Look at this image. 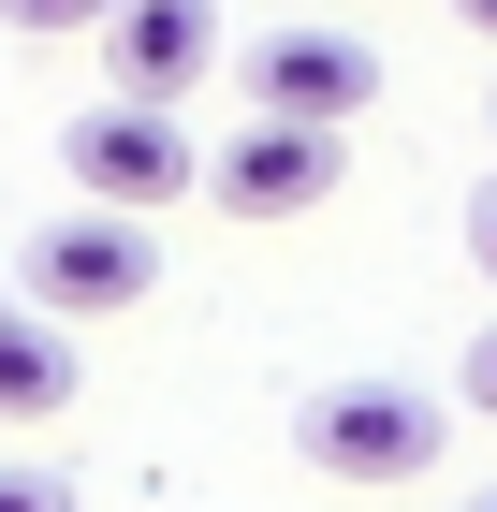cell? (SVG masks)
Returning a JSON list of instances; mask_svg holds the SVG:
<instances>
[{
    "label": "cell",
    "instance_id": "ba28073f",
    "mask_svg": "<svg viewBox=\"0 0 497 512\" xmlns=\"http://www.w3.org/2000/svg\"><path fill=\"white\" fill-rule=\"evenodd\" d=\"M0 30H15V44H103L117 0H0Z\"/></svg>",
    "mask_w": 497,
    "mask_h": 512
},
{
    "label": "cell",
    "instance_id": "277c9868",
    "mask_svg": "<svg viewBox=\"0 0 497 512\" xmlns=\"http://www.w3.org/2000/svg\"><path fill=\"white\" fill-rule=\"evenodd\" d=\"M234 88H249V118H322V132H351L366 103H381V44H351V30H264L249 59H234Z\"/></svg>",
    "mask_w": 497,
    "mask_h": 512
},
{
    "label": "cell",
    "instance_id": "52a82bcc",
    "mask_svg": "<svg viewBox=\"0 0 497 512\" xmlns=\"http://www.w3.org/2000/svg\"><path fill=\"white\" fill-rule=\"evenodd\" d=\"M44 410H74V322L0 293V425H44Z\"/></svg>",
    "mask_w": 497,
    "mask_h": 512
},
{
    "label": "cell",
    "instance_id": "7a4b0ae2",
    "mask_svg": "<svg viewBox=\"0 0 497 512\" xmlns=\"http://www.w3.org/2000/svg\"><path fill=\"white\" fill-rule=\"evenodd\" d=\"M15 278H30V308H59V322H117V308H147L161 293V235L132 220V205H59L30 249H15Z\"/></svg>",
    "mask_w": 497,
    "mask_h": 512
},
{
    "label": "cell",
    "instance_id": "5b68a950",
    "mask_svg": "<svg viewBox=\"0 0 497 512\" xmlns=\"http://www.w3.org/2000/svg\"><path fill=\"white\" fill-rule=\"evenodd\" d=\"M337 191V132L322 118H249L234 147H205V205L220 220H307Z\"/></svg>",
    "mask_w": 497,
    "mask_h": 512
},
{
    "label": "cell",
    "instance_id": "4fadbf2b",
    "mask_svg": "<svg viewBox=\"0 0 497 512\" xmlns=\"http://www.w3.org/2000/svg\"><path fill=\"white\" fill-rule=\"evenodd\" d=\"M483 132H497V103H483Z\"/></svg>",
    "mask_w": 497,
    "mask_h": 512
},
{
    "label": "cell",
    "instance_id": "8fae6325",
    "mask_svg": "<svg viewBox=\"0 0 497 512\" xmlns=\"http://www.w3.org/2000/svg\"><path fill=\"white\" fill-rule=\"evenodd\" d=\"M468 410H497V322L468 337Z\"/></svg>",
    "mask_w": 497,
    "mask_h": 512
},
{
    "label": "cell",
    "instance_id": "7c38bea8",
    "mask_svg": "<svg viewBox=\"0 0 497 512\" xmlns=\"http://www.w3.org/2000/svg\"><path fill=\"white\" fill-rule=\"evenodd\" d=\"M454 15H468V30H483V44H497V0H454Z\"/></svg>",
    "mask_w": 497,
    "mask_h": 512
},
{
    "label": "cell",
    "instance_id": "30bf717a",
    "mask_svg": "<svg viewBox=\"0 0 497 512\" xmlns=\"http://www.w3.org/2000/svg\"><path fill=\"white\" fill-rule=\"evenodd\" d=\"M468 264H483V293H497V176L468 191Z\"/></svg>",
    "mask_w": 497,
    "mask_h": 512
},
{
    "label": "cell",
    "instance_id": "6da1fadb",
    "mask_svg": "<svg viewBox=\"0 0 497 512\" xmlns=\"http://www.w3.org/2000/svg\"><path fill=\"white\" fill-rule=\"evenodd\" d=\"M293 454L322 483H351V498H381V483H424L439 454H454V410H424L410 381H337L293 410Z\"/></svg>",
    "mask_w": 497,
    "mask_h": 512
},
{
    "label": "cell",
    "instance_id": "5bb4252c",
    "mask_svg": "<svg viewBox=\"0 0 497 512\" xmlns=\"http://www.w3.org/2000/svg\"><path fill=\"white\" fill-rule=\"evenodd\" d=\"M483 512H497V498H483Z\"/></svg>",
    "mask_w": 497,
    "mask_h": 512
},
{
    "label": "cell",
    "instance_id": "9c48e42d",
    "mask_svg": "<svg viewBox=\"0 0 497 512\" xmlns=\"http://www.w3.org/2000/svg\"><path fill=\"white\" fill-rule=\"evenodd\" d=\"M0 512H74V483L59 469H0Z\"/></svg>",
    "mask_w": 497,
    "mask_h": 512
},
{
    "label": "cell",
    "instance_id": "8992f818",
    "mask_svg": "<svg viewBox=\"0 0 497 512\" xmlns=\"http://www.w3.org/2000/svg\"><path fill=\"white\" fill-rule=\"evenodd\" d=\"M103 74H117V103H176L191 118V88L220 74V0H117Z\"/></svg>",
    "mask_w": 497,
    "mask_h": 512
},
{
    "label": "cell",
    "instance_id": "3957f363",
    "mask_svg": "<svg viewBox=\"0 0 497 512\" xmlns=\"http://www.w3.org/2000/svg\"><path fill=\"white\" fill-rule=\"evenodd\" d=\"M59 161H74V191L88 205H132V220H161V205H191L205 191V147H191V118L176 103H88L74 132H59Z\"/></svg>",
    "mask_w": 497,
    "mask_h": 512
}]
</instances>
